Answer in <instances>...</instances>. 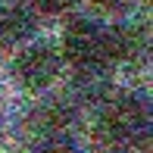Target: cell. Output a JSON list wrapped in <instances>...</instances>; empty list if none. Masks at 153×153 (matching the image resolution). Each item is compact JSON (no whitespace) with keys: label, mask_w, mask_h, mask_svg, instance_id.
<instances>
[{"label":"cell","mask_w":153,"mask_h":153,"mask_svg":"<svg viewBox=\"0 0 153 153\" xmlns=\"http://www.w3.org/2000/svg\"><path fill=\"white\" fill-rule=\"evenodd\" d=\"M97 134L109 147H137L147 137V106L141 97H116L103 106Z\"/></svg>","instance_id":"cell-1"},{"label":"cell","mask_w":153,"mask_h":153,"mask_svg":"<svg viewBox=\"0 0 153 153\" xmlns=\"http://www.w3.org/2000/svg\"><path fill=\"white\" fill-rule=\"evenodd\" d=\"M62 50L78 69H100L109 62V47H106V28L88 19H75L66 28Z\"/></svg>","instance_id":"cell-2"},{"label":"cell","mask_w":153,"mask_h":153,"mask_svg":"<svg viewBox=\"0 0 153 153\" xmlns=\"http://www.w3.org/2000/svg\"><path fill=\"white\" fill-rule=\"evenodd\" d=\"M13 75L22 88L41 91L59 75V53L53 44H31L13 59Z\"/></svg>","instance_id":"cell-3"},{"label":"cell","mask_w":153,"mask_h":153,"mask_svg":"<svg viewBox=\"0 0 153 153\" xmlns=\"http://www.w3.org/2000/svg\"><path fill=\"white\" fill-rule=\"evenodd\" d=\"M31 34V16L19 6L0 10V50H10Z\"/></svg>","instance_id":"cell-4"},{"label":"cell","mask_w":153,"mask_h":153,"mask_svg":"<svg viewBox=\"0 0 153 153\" xmlns=\"http://www.w3.org/2000/svg\"><path fill=\"white\" fill-rule=\"evenodd\" d=\"M38 122H41V128L56 131V128H62V125L69 122V109L62 106V103H50L47 109H41V113H38Z\"/></svg>","instance_id":"cell-5"},{"label":"cell","mask_w":153,"mask_h":153,"mask_svg":"<svg viewBox=\"0 0 153 153\" xmlns=\"http://www.w3.org/2000/svg\"><path fill=\"white\" fill-rule=\"evenodd\" d=\"M31 153H75V150H72V144H69V141H62V137L53 134V137H47V141H41Z\"/></svg>","instance_id":"cell-6"},{"label":"cell","mask_w":153,"mask_h":153,"mask_svg":"<svg viewBox=\"0 0 153 153\" xmlns=\"http://www.w3.org/2000/svg\"><path fill=\"white\" fill-rule=\"evenodd\" d=\"M34 6L41 13H47V16H59V13H66L72 6V0H34Z\"/></svg>","instance_id":"cell-7"},{"label":"cell","mask_w":153,"mask_h":153,"mask_svg":"<svg viewBox=\"0 0 153 153\" xmlns=\"http://www.w3.org/2000/svg\"><path fill=\"white\" fill-rule=\"evenodd\" d=\"M94 6H100V10H122L128 0H91Z\"/></svg>","instance_id":"cell-8"}]
</instances>
